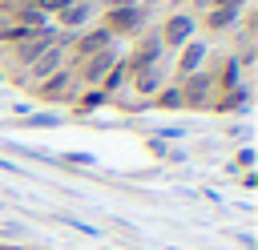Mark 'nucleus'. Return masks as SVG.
I'll return each instance as SVG.
<instances>
[{
	"label": "nucleus",
	"instance_id": "obj_4",
	"mask_svg": "<svg viewBox=\"0 0 258 250\" xmlns=\"http://www.w3.org/2000/svg\"><path fill=\"white\" fill-rule=\"evenodd\" d=\"M56 40H60V32H56L52 24H48V28H36V32H28V36H20L16 44H8V60L24 73V69H28V65L48 48V44H56Z\"/></svg>",
	"mask_w": 258,
	"mask_h": 250
},
{
	"label": "nucleus",
	"instance_id": "obj_10",
	"mask_svg": "<svg viewBox=\"0 0 258 250\" xmlns=\"http://www.w3.org/2000/svg\"><path fill=\"white\" fill-rule=\"evenodd\" d=\"M93 20H97V4H93V0H73V4L64 8V12H56V16H52V28H56V32H69V36H73V32L89 28Z\"/></svg>",
	"mask_w": 258,
	"mask_h": 250
},
{
	"label": "nucleus",
	"instance_id": "obj_3",
	"mask_svg": "<svg viewBox=\"0 0 258 250\" xmlns=\"http://www.w3.org/2000/svg\"><path fill=\"white\" fill-rule=\"evenodd\" d=\"M117 60H121V48H117V44H109V48H101V52H93V56H85V60L69 65V69H73V77H77V85H81V89H97V85L105 81V73H109Z\"/></svg>",
	"mask_w": 258,
	"mask_h": 250
},
{
	"label": "nucleus",
	"instance_id": "obj_2",
	"mask_svg": "<svg viewBox=\"0 0 258 250\" xmlns=\"http://www.w3.org/2000/svg\"><path fill=\"white\" fill-rule=\"evenodd\" d=\"M157 44H161V52H177L185 40H194L198 36V16L189 12V8H173V12H165V20L157 24Z\"/></svg>",
	"mask_w": 258,
	"mask_h": 250
},
{
	"label": "nucleus",
	"instance_id": "obj_14",
	"mask_svg": "<svg viewBox=\"0 0 258 250\" xmlns=\"http://www.w3.org/2000/svg\"><path fill=\"white\" fill-rule=\"evenodd\" d=\"M149 105H153V109H165V113H173V109H185V105H181V89H177V81L161 85V89L149 97Z\"/></svg>",
	"mask_w": 258,
	"mask_h": 250
},
{
	"label": "nucleus",
	"instance_id": "obj_8",
	"mask_svg": "<svg viewBox=\"0 0 258 250\" xmlns=\"http://www.w3.org/2000/svg\"><path fill=\"white\" fill-rule=\"evenodd\" d=\"M206 60H210V44H206L202 36L185 40V44L177 48V60L169 65V81H181V77H189V73L206 69Z\"/></svg>",
	"mask_w": 258,
	"mask_h": 250
},
{
	"label": "nucleus",
	"instance_id": "obj_12",
	"mask_svg": "<svg viewBox=\"0 0 258 250\" xmlns=\"http://www.w3.org/2000/svg\"><path fill=\"white\" fill-rule=\"evenodd\" d=\"M206 69H210V77H214L218 93H226V89L242 85V65H238V56H234V52H226L218 65H206Z\"/></svg>",
	"mask_w": 258,
	"mask_h": 250
},
{
	"label": "nucleus",
	"instance_id": "obj_5",
	"mask_svg": "<svg viewBox=\"0 0 258 250\" xmlns=\"http://www.w3.org/2000/svg\"><path fill=\"white\" fill-rule=\"evenodd\" d=\"M77 77H73V69L64 65V69H56L52 77H44L40 85H32V97L36 101H44V105H73V97H77Z\"/></svg>",
	"mask_w": 258,
	"mask_h": 250
},
{
	"label": "nucleus",
	"instance_id": "obj_1",
	"mask_svg": "<svg viewBox=\"0 0 258 250\" xmlns=\"http://www.w3.org/2000/svg\"><path fill=\"white\" fill-rule=\"evenodd\" d=\"M101 12V28L113 36V40H137L149 24V8L145 4H117V8H97Z\"/></svg>",
	"mask_w": 258,
	"mask_h": 250
},
{
	"label": "nucleus",
	"instance_id": "obj_7",
	"mask_svg": "<svg viewBox=\"0 0 258 250\" xmlns=\"http://www.w3.org/2000/svg\"><path fill=\"white\" fill-rule=\"evenodd\" d=\"M177 89H181V105H185V109H210L214 97H218V85H214L210 69H198V73L181 77Z\"/></svg>",
	"mask_w": 258,
	"mask_h": 250
},
{
	"label": "nucleus",
	"instance_id": "obj_9",
	"mask_svg": "<svg viewBox=\"0 0 258 250\" xmlns=\"http://www.w3.org/2000/svg\"><path fill=\"white\" fill-rule=\"evenodd\" d=\"M121 60H125V69H129V77H133L137 69L165 60V52H161V44H157V36H153V32H141V36L129 44V52H121Z\"/></svg>",
	"mask_w": 258,
	"mask_h": 250
},
{
	"label": "nucleus",
	"instance_id": "obj_16",
	"mask_svg": "<svg viewBox=\"0 0 258 250\" xmlns=\"http://www.w3.org/2000/svg\"><path fill=\"white\" fill-rule=\"evenodd\" d=\"M173 4H177V8H181V4H189V12H194V16H202V12H206L214 0H173Z\"/></svg>",
	"mask_w": 258,
	"mask_h": 250
},
{
	"label": "nucleus",
	"instance_id": "obj_6",
	"mask_svg": "<svg viewBox=\"0 0 258 250\" xmlns=\"http://www.w3.org/2000/svg\"><path fill=\"white\" fill-rule=\"evenodd\" d=\"M64 48H69V32H60V40H56V44H48V48H44V52H40L24 73H20V81L32 89V85H40L44 77H52L56 69H64V65H69V60H64Z\"/></svg>",
	"mask_w": 258,
	"mask_h": 250
},
{
	"label": "nucleus",
	"instance_id": "obj_11",
	"mask_svg": "<svg viewBox=\"0 0 258 250\" xmlns=\"http://www.w3.org/2000/svg\"><path fill=\"white\" fill-rule=\"evenodd\" d=\"M161 85H169V65L165 60H157V65H145V69H137L133 77H129V89H133V97H153Z\"/></svg>",
	"mask_w": 258,
	"mask_h": 250
},
{
	"label": "nucleus",
	"instance_id": "obj_13",
	"mask_svg": "<svg viewBox=\"0 0 258 250\" xmlns=\"http://www.w3.org/2000/svg\"><path fill=\"white\" fill-rule=\"evenodd\" d=\"M250 105V89L246 85H234V89H226V93H218L214 97V113H238V109H246Z\"/></svg>",
	"mask_w": 258,
	"mask_h": 250
},
{
	"label": "nucleus",
	"instance_id": "obj_15",
	"mask_svg": "<svg viewBox=\"0 0 258 250\" xmlns=\"http://www.w3.org/2000/svg\"><path fill=\"white\" fill-rule=\"evenodd\" d=\"M101 105H109V97H105L101 89H77V97H73V109H77V113H93V109H101Z\"/></svg>",
	"mask_w": 258,
	"mask_h": 250
},
{
	"label": "nucleus",
	"instance_id": "obj_17",
	"mask_svg": "<svg viewBox=\"0 0 258 250\" xmlns=\"http://www.w3.org/2000/svg\"><path fill=\"white\" fill-rule=\"evenodd\" d=\"M0 250H16V246H0Z\"/></svg>",
	"mask_w": 258,
	"mask_h": 250
}]
</instances>
